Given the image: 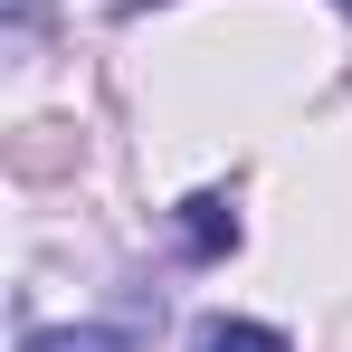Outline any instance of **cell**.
<instances>
[{
  "label": "cell",
  "mask_w": 352,
  "mask_h": 352,
  "mask_svg": "<svg viewBox=\"0 0 352 352\" xmlns=\"http://www.w3.org/2000/svg\"><path fill=\"white\" fill-rule=\"evenodd\" d=\"M333 10H343V19H352V0H333Z\"/></svg>",
  "instance_id": "obj_5"
},
{
  "label": "cell",
  "mask_w": 352,
  "mask_h": 352,
  "mask_svg": "<svg viewBox=\"0 0 352 352\" xmlns=\"http://www.w3.org/2000/svg\"><path fill=\"white\" fill-rule=\"evenodd\" d=\"M172 229H181V257H190V267H219V257L238 248V210L219 200V190H190V200L172 210Z\"/></svg>",
  "instance_id": "obj_1"
},
{
  "label": "cell",
  "mask_w": 352,
  "mask_h": 352,
  "mask_svg": "<svg viewBox=\"0 0 352 352\" xmlns=\"http://www.w3.org/2000/svg\"><path fill=\"white\" fill-rule=\"evenodd\" d=\"M190 352H295L276 324H238V314H210L200 333H190Z\"/></svg>",
  "instance_id": "obj_3"
},
{
  "label": "cell",
  "mask_w": 352,
  "mask_h": 352,
  "mask_svg": "<svg viewBox=\"0 0 352 352\" xmlns=\"http://www.w3.org/2000/svg\"><path fill=\"white\" fill-rule=\"evenodd\" d=\"M133 10H153V0H124V19H133Z\"/></svg>",
  "instance_id": "obj_4"
},
{
  "label": "cell",
  "mask_w": 352,
  "mask_h": 352,
  "mask_svg": "<svg viewBox=\"0 0 352 352\" xmlns=\"http://www.w3.org/2000/svg\"><path fill=\"white\" fill-rule=\"evenodd\" d=\"M19 352H143L124 324H38V333H19Z\"/></svg>",
  "instance_id": "obj_2"
}]
</instances>
